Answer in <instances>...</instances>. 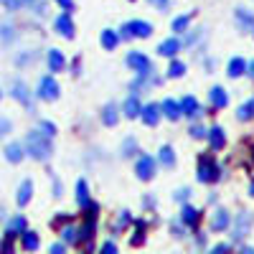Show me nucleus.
Masks as SVG:
<instances>
[{"mask_svg": "<svg viewBox=\"0 0 254 254\" xmlns=\"http://www.w3.org/2000/svg\"><path fill=\"white\" fill-rule=\"evenodd\" d=\"M150 3H153V5H158L160 10H163V8H168V0H150Z\"/></svg>", "mask_w": 254, "mask_h": 254, "instance_id": "47", "label": "nucleus"}, {"mask_svg": "<svg viewBox=\"0 0 254 254\" xmlns=\"http://www.w3.org/2000/svg\"><path fill=\"white\" fill-rule=\"evenodd\" d=\"M188 193H190V190H188V188H183V190H178V193H176V201H186V198H188Z\"/></svg>", "mask_w": 254, "mask_h": 254, "instance_id": "46", "label": "nucleus"}, {"mask_svg": "<svg viewBox=\"0 0 254 254\" xmlns=\"http://www.w3.org/2000/svg\"><path fill=\"white\" fill-rule=\"evenodd\" d=\"M237 117H239V120H252V117H254V99H249L247 104H242L239 112H237Z\"/></svg>", "mask_w": 254, "mask_h": 254, "instance_id": "31", "label": "nucleus"}, {"mask_svg": "<svg viewBox=\"0 0 254 254\" xmlns=\"http://www.w3.org/2000/svg\"><path fill=\"white\" fill-rule=\"evenodd\" d=\"M211 254H229V244H216L211 249Z\"/></svg>", "mask_w": 254, "mask_h": 254, "instance_id": "42", "label": "nucleus"}, {"mask_svg": "<svg viewBox=\"0 0 254 254\" xmlns=\"http://www.w3.org/2000/svg\"><path fill=\"white\" fill-rule=\"evenodd\" d=\"M244 71H247V61H244L242 56H237V59H231V61H229V76H234V79H237V76H242Z\"/></svg>", "mask_w": 254, "mask_h": 254, "instance_id": "21", "label": "nucleus"}, {"mask_svg": "<svg viewBox=\"0 0 254 254\" xmlns=\"http://www.w3.org/2000/svg\"><path fill=\"white\" fill-rule=\"evenodd\" d=\"M247 71H249V76L254 79V61H252V64H247Z\"/></svg>", "mask_w": 254, "mask_h": 254, "instance_id": "48", "label": "nucleus"}, {"mask_svg": "<svg viewBox=\"0 0 254 254\" xmlns=\"http://www.w3.org/2000/svg\"><path fill=\"white\" fill-rule=\"evenodd\" d=\"M181 221H183L186 226H196V221H198V211H196V208H190V206H183V211H181Z\"/></svg>", "mask_w": 254, "mask_h": 254, "instance_id": "24", "label": "nucleus"}, {"mask_svg": "<svg viewBox=\"0 0 254 254\" xmlns=\"http://www.w3.org/2000/svg\"><path fill=\"white\" fill-rule=\"evenodd\" d=\"M54 26H56V33H61L64 38H74V23H71V15L69 13H61L54 20Z\"/></svg>", "mask_w": 254, "mask_h": 254, "instance_id": "6", "label": "nucleus"}, {"mask_svg": "<svg viewBox=\"0 0 254 254\" xmlns=\"http://www.w3.org/2000/svg\"><path fill=\"white\" fill-rule=\"evenodd\" d=\"M206 137H208V142H211V147H214V150L224 147V142H226V135H224L221 127H211V130L206 132Z\"/></svg>", "mask_w": 254, "mask_h": 254, "instance_id": "13", "label": "nucleus"}, {"mask_svg": "<svg viewBox=\"0 0 254 254\" xmlns=\"http://www.w3.org/2000/svg\"><path fill=\"white\" fill-rule=\"evenodd\" d=\"M99 254H117L115 242H104V244H102V249H99Z\"/></svg>", "mask_w": 254, "mask_h": 254, "instance_id": "39", "label": "nucleus"}, {"mask_svg": "<svg viewBox=\"0 0 254 254\" xmlns=\"http://www.w3.org/2000/svg\"><path fill=\"white\" fill-rule=\"evenodd\" d=\"M160 110L165 112L168 120H178V117H181V107H178V102H173V99H165Z\"/></svg>", "mask_w": 254, "mask_h": 254, "instance_id": "22", "label": "nucleus"}, {"mask_svg": "<svg viewBox=\"0 0 254 254\" xmlns=\"http://www.w3.org/2000/svg\"><path fill=\"white\" fill-rule=\"evenodd\" d=\"M28 3H33V0H5V8L8 10H18L20 5H28Z\"/></svg>", "mask_w": 254, "mask_h": 254, "instance_id": "36", "label": "nucleus"}, {"mask_svg": "<svg viewBox=\"0 0 254 254\" xmlns=\"http://www.w3.org/2000/svg\"><path fill=\"white\" fill-rule=\"evenodd\" d=\"M41 135H46V137H54L56 135V125H51V122H41Z\"/></svg>", "mask_w": 254, "mask_h": 254, "instance_id": "37", "label": "nucleus"}, {"mask_svg": "<svg viewBox=\"0 0 254 254\" xmlns=\"http://www.w3.org/2000/svg\"><path fill=\"white\" fill-rule=\"evenodd\" d=\"M249 224H252V216L249 214H242L239 216V221H237V234H234V239H242L247 231H249Z\"/></svg>", "mask_w": 254, "mask_h": 254, "instance_id": "28", "label": "nucleus"}, {"mask_svg": "<svg viewBox=\"0 0 254 254\" xmlns=\"http://www.w3.org/2000/svg\"><path fill=\"white\" fill-rule=\"evenodd\" d=\"M76 203L81 206V208H87L92 201H89V188H87V181L84 178H79L76 181Z\"/></svg>", "mask_w": 254, "mask_h": 254, "instance_id": "11", "label": "nucleus"}, {"mask_svg": "<svg viewBox=\"0 0 254 254\" xmlns=\"http://www.w3.org/2000/svg\"><path fill=\"white\" fill-rule=\"evenodd\" d=\"M94 229H97L94 219H87V221H84V226L76 231V237H79V239H84V242H89V239L94 237Z\"/></svg>", "mask_w": 254, "mask_h": 254, "instance_id": "23", "label": "nucleus"}, {"mask_svg": "<svg viewBox=\"0 0 254 254\" xmlns=\"http://www.w3.org/2000/svg\"><path fill=\"white\" fill-rule=\"evenodd\" d=\"M26 150L36 158V160H46L51 155V140L41 132H28L26 137Z\"/></svg>", "mask_w": 254, "mask_h": 254, "instance_id": "1", "label": "nucleus"}, {"mask_svg": "<svg viewBox=\"0 0 254 254\" xmlns=\"http://www.w3.org/2000/svg\"><path fill=\"white\" fill-rule=\"evenodd\" d=\"M0 254H13V239L10 237L3 239V244H0Z\"/></svg>", "mask_w": 254, "mask_h": 254, "instance_id": "38", "label": "nucleus"}, {"mask_svg": "<svg viewBox=\"0 0 254 254\" xmlns=\"http://www.w3.org/2000/svg\"><path fill=\"white\" fill-rule=\"evenodd\" d=\"M23 231H26V216H13V219L8 221V234H5V237L15 239L18 234H23Z\"/></svg>", "mask_w": 254, "mask_h": 254, "instance_id": "10", "label": "nucleus"}, {"mask_svg": "<svg viewBox=\"0 0 254 254\" xmlns=\"http://www.w3.org/2000/svg\"><path fill=\"white\" fill-rule=\"evenodd\" d=\"M8 130H10V122L3 117V120H0V137H3V135H8Z\"/></svg>", "mask_w": 254, "mask_h": 254, "instance_id": "43", "label": "nucleus"}, {"mask_svg": "<svg viewBox=\"0 0 254 254\" xmlns=\"http://www.w3.org/2000/svg\"><path fill=\"white\" fill-rule=\"evenodd\" d=\"M150 33H153V26L147 20H130L127 26H122V31L117 36L122 41H127V38H147Z\"/></svg>", "mask_w": 254, "mask_h": 254, "instance_id": "2", "label": "nucleus"}, {"mask_svg": "<svg viewBox=\"0 0 254 254\" xmlns=\"http://www.w3.org/2000/svg\"><path fill=\"white\" fill-rule=\"evenodd\" d=\"M117 44H120V36H117L115 31H102V46H104V49L112 51Z\"/></svg>", "mask_w": 254, "mask_h": 254, "instance_id": "27", "label": "nucleus"}, {"mask_svg": "<svg viewBox=\"0 0 254 254\" xmlns=\"http://www.w3.org/2000/svg\"><path fill=\"white\" fill-rule=\"evenodd\" d=\"M188 23H190V15H178V18L173 20V31H176V33H183V31L188 28Z\"/></svg>", "mask_w": 254, "mask_h": 254, "instance_id": "33", "label": "nucleus"}, {"mask_svg": "<svg viewBox=\"0 0 254 254\" xmlns=\"http://www.w3.org/2000/svg\"><path fill=\"white\" fill-rule=\"evenodd\" d=\"M31 193H33V183L26 178L23 183H20V188H18V198H15L18 206H26V203L31 201Z\"/></svg>", "mask_w": 254, "mask_h": 254, "instance_id": "18", "label": "nucleus"}, {"mask_svg": "<svg viewBox=\"0 0 254 254\" xmlns=\"http://www.w3.org/2000/svg\"><path fill=\"white\" fill-rule=\"evenodd\" d=\"M190 135H193V137H206V130H203V127L201 125H193V127H190Z\"/></svg>", "mask_w": 254, "mask_h": 254, "instance_id": "40", "label": "nucleus"}, {"mask_svg": "<svg viewBox=\"0 0 254 254\" xmlns=\"http://www.w3.org/2000/svg\"><path fill=\"white\" fill-rule=\"evenodd\" d=\"M56 3H59L64 10H71V8H74V0H56Z\"/></svg>", "mask_w": 254, "mask_h": 254, "instance_id": "44", "label": "nucleus"}, {"mask_svg": "<svg viewBox=\"0 0 254 254\" xmlns=\"http://www.w3.org/2000/svg\"><path fill=\"white\" fill-rule=\"evenodd\" d=\"M178 107H181V112L188 115V117H198V115H201V107H198L196 97H183V99L178 102Z\"/></svg>", "mask_w": 254, "mask_h": 254, "instance_id": "8", "label": "nucleus"}, {"mask_svg": "<svg viewBox=\"0 0 254 254\" xmlns=\"http://www.w3.org/2000/svg\"><path fill=\"white\" fill-rule=\"evenodd\" d=\"M181 51V44H178V38H165L163 44L158 46V54L160 56H176Z\"/></svg>", "mask_w": 254, "mask_h": 254, "instance_id": "15", "label": "nucleus"}, {"mask_svg": "<svg viewBox=\"0 0 254 254\" xmlns=\"http://www.w3.org/2000/svg\"><path fill=\"white\" fill-rule=\"evenodd\" d=\"M242 254H254V249H252V247H244V249H242Z\"/></svg>", "mask_w": 254, "mask_h": 254, "instance_id": "49", "label": "nucleus"}, {"mask_svg": "<svg viewBox=\"0 0 254 254\" xmlns=\"http://www.w3.org/2000/svg\"><path fill=\"white\" fill-rule=\"evenodd\" d=\"M117 107L115 104H107V107H104V112H102V122L107 125V127H112V125H117Z\"/></svg>", "mask_w": 254, "mask_h": 254, "instance_id": "26", "label": "nucleus"}, {"mask_svg": "<svg viewBox=\"0 0 254 254\" xmlns=\"http://www.w3.org/2000/svg\"><path fill=\"white\" fill-rule=\"evenodd\" d=\"M13 97H15L18 102L28 104V92H26V84H23V81H15V84H13Z\"/></svg>", "mask_w": 254, "mask_h": 254, "instance_id": "30", "label": "nucleus"}, {"mask_svg": "<svg viewBox=\"0 0 254 254\" xmlns=\"http://www.w3.org/2000/svg\"><path fill=\"white\" fill-rule=\"evenodd\" d=\"M130 221H132V219H130V211H122V214L117 216V221H115V229H125Z\"/></svg>", "mask_w": 254, "mask_h": 254, "instance_id": "35", "label": "nucleus"}, {"mask_svg": "<svg viewBox=\"0 0 254 254\" xmlns=\"http://www.w3.org/2000/svg\"><path fill=\"white\" fill-rule=\"evenodd\" d=\"M219 178H221V171H219V165L214 163V158L203 155L198 160V181L201 183H211V181H219Z\"/></svg>", "mask_w": 254, "mask_h": 254, "instance_id": "3", "label": "nucleus"}, {"mask_svg": "<svg viewBox=\"0 0 254 254\" xmlns=\"http://www.w3.org/2000/svg\"><path fill=\"white\" fill-rule=\"evenodd\" d=\"M158 160H160V165H163V168H173V165H176V155H173V147L163 145V147H160V153H158Z\"/></svg>", "mask_w": 254, "mask_h": 254, "instance_id": "20", "label": "nucleus"}, {"mask_svg": "<svg viewBox=\"0 0 254 254\" xmlns=\"http://www.w3.org/2000/svg\"><path fill=\"white\" fill-rule=\"evenodd\" d=\"M23 155H26V147L20 145V142H10V145L5 147V158H8L10 163H20V160H23Z\"/></svg>", "mask_w": 254, "mask_h": 254, "instance_id": "14", "label": "nucleus"}, {"mask_svg": "<svg viewBox=\"0 0 254 254\" xmlns=\"http://www.w3.org/2000/svg\"><path fill=\"white\" fill-rule=\"evenodd\" d=\"M231 224V219H229V214L224 208H216V214H214V219H211V229L214 231H224L226 226Z\"/></svg>", "mask_w": 254, "mask_h": 254, "instance_id": "16", "label": "nucleus"}, {"mask_svg": "<svg viewBox=\"0 0 254 254\" xmlns=\"http://www.w3.org/2000/svg\"><path fill=\"white\" fill-rule=\"evenodd\" d=\"M208 97H211V104H214L216 110H224L226 104H229V97H226V92L221 87H214V89L208 92Z\"/></svg>", "mask_w": 254, "mask_h": 254, "instance_id": "17", "label": "nucleus"}, {"mask_svg": "<svg viewBox=\"0 0 254 254\" xmlns=\"http://www.w3.org/2000/svg\"><path fill=\"white\" fill-rule=\"evenodd\" d=\"M237 20H239L242 26L252 28V33H254V15H252V13H249L247 8H239V10H237Z\"/></svg>", "mask_w": 254, "mask_h": 254, "instance_id": "29", "label": "nucleus"}, {"mask_svg": "<svg viewBox=\"0 0 254 254\" xmlns=\"http://www.w3.org/2000/svg\"><path fill=\"white\" fill-rule=\"evenodd\" d=\"M61 237H64V242H66V244L79 242V237H76V229H74V226H66V229L61 231Z\"/></svg>", "mask_w": 254, "mask_h": 254, "instance_id": "34", "label": "nucleus"}, {"mask_svg": "<svg viewBox=\"0 0 254 254\" xmlns=\"http://www.w3.org/2000/svg\"><path fill=\"white\" fill-rule=\"evenodd\" d=\"M183 74H186V64H183V61H173L171 69H168V76L178 79V76H183Z\"/></svg>", "mask_w": 254, "mask_h": 254, "instance_id": "32", "label": "nucleus"}, {"mask_svg": "<svg viewBox=\"0 0 254 254\" xmlns=\"http://www.w3.org/2000/svg\"><path fill=\"white\" fill-rule=\"evenodd\" d=\"M249 193H252V196H254V181H252V188H249Z\"/></svg>", "mask_w": 254, "mask_h": 254, "instance_id": "50", "label": "nucleus"}, {"mask_svg": "<svg viewBox=\"0 0 254 254\" xmlns=\"http://www.w3.org/2000/svg\"><path fill=\"white\" fill-rule=\"evenodd\" d=\"M140 112H142V122L147 127H155L158 125V120H160V107H158V104H147V107H142Z\"/></svg>", "mask_w": 254, "mask_h": 254, "instance_id": "9", "label": "nucleus"}, {"mask_svg": "<svg viewBox=\"0 0 254 254\" xmlns=\"http://www.w3.org/2000/svg\"><path fill=\"white\" fill-rule=\"evenodd\" d=\"M140 102H137V94H130L125 99V104H122V112H125V117H137L140 115Z\"/></svg>", "mask_w": 254, "mask_h": 254, "instance_id": "12", "label": "nucleus"}, {"mask_svg": "<svg viewBox=\"0 0 254 254\" xmlns=\"http://www.w3.org/2000/svg\"><path fill=\"white\" fill-rule=\"evenodd\" d=\"M20 237H23V249H28V252H36L38 249V234H36V231H23V234H20Z\"/></svg>", "mask_w": 254, "mask_h": 254, "instance_id": "25", "label": "nucleus"}, {"mask_svg": "<svg viewBox=\"0 0 254 254\" xmlns=\"http://www.w3.org/2000/svg\"><path fill=\"white\" fill-rule=\"evenodd\" d=\"M135 150V140H125V147H122V155H132Z\"/></svg>", "mask_w": 254, "mask_h": 254, "instance_id": "41", "label": "nucleus"}, {"mask_svg": "<svg viewBox=\"0 0 254 254\" xmlns=\"http://www.w3.org/2000/svg\"><path fill=\"white\" fill-rule=\"evenodd\" d=\"M51 254H66V247H64V244H54L51 247Z\"/></svg>", "mask_w": 254, "mask_h": 254, "instance_id": "45", "label": "nucleus"}, {"mask_svg": "<svg viewBox=\"0 0 254 254\" xmlns=\"http://www.w3.org/2000/svg\"><path fill=\"white\" fill-rule=\"evenodd\" d=\"M38 97L41 99H56L59 97V84L54 76H41L38 79Z\"/></svg>", "mask_w": 254, "mask_h": 254, "instance_id": "4", "label": "nucleus"}, {"mask_svg": "<svg viewBox=\"0 0 254 254\" xmlns=\"http://www.w3.org/2000/svg\"><path fill=\"white\" fill-rule=\"evenodd\" d=\"M153 173H155L153 158H150V155H140V158H137V176H140L142 181H150Z\"/></svg>", "mask_w": 254, "mask_h": 254, "instance_id": "7", "label": "nucleus"}, {"mask_svg": "<svg viewBox=\"0 0 254 254\" xmlns=\"http://www.w3.org/2000/svg\"><path fill=\"white\" fill-rule=\"evenodd\" d=\"M127 64L135 69V71H140L142 76L145 74H150V61H147V56L145 54H140V51H132V54H127Z\"/></svg>", "mask_w": 254, "mask_h": 254, "instance_id": "5", "label": "nucleus"}, {"mask_svg": "<svg viewBox=\"0 0 254 254\" xmlns=\"http://www.w3.org/2000/svg\"><path fill=\"white\" fill-rule=\"evenodd\" d=\"M49 66H51V71H61L64 66H66V59H64L61 51H56V49L49 51Z\"/></svg>", "mask_w": 254, "mask_h": 254, "instance_id": "19", "label": "nucleus"}]
</instances>
